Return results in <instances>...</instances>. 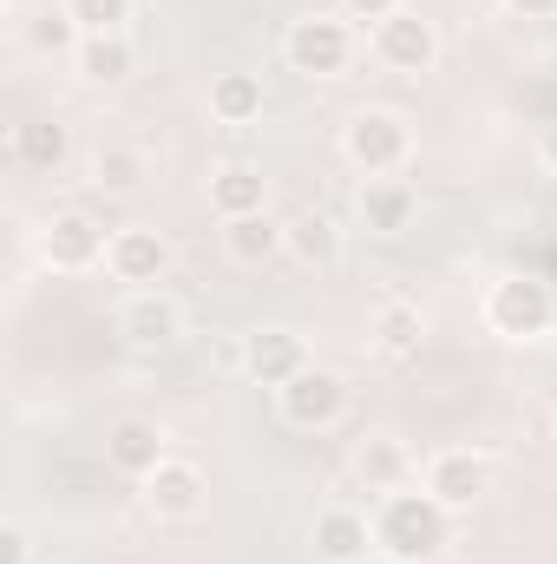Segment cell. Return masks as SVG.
Segmentation results:
<instances>
[{
    "label": "cell",
    "instance_id": "29",
    "mask_svg": "<svg viewBox=\"0 0 557 564\" xmlns=\"http://www.w3.org/2000/svg\"><path fill=\"white\" fill-rule=\"evenodd\" d=\"M532 158H538V171H545V177H557V119H545V126H538Z\"/></svg>",
    "mask_w": 557,
    "mask_h": 564
},
{
    "label": "cell",
    "instance_id": "10",
    "mask_svg": "<svg viewBox=\"0 0 557 564\" xmlns=\"http://www.w3.org/2000/svg\"><path fill=\"white\" fill-rule=\"evenodd\" d=\"M368 53H374L381 73H394V79H419V73L439 66V26H433L419 7H401L394 20H381V26L368 33Z\"/></svg>",
    "mask_w": 557,
    "mask_h": 564
},
{
    "label": "cell",
    "instance_id": "22",
    "mask_svg": "<svg viewBox=\"0 0 557 564\" xmlns=\"http://www.w3.org/2000/svg\"><path fill=\"white\" fill-rule=\"evenodd\" d=\"M348 466H354V479H361L374 499H381V492H401V486L419 473L401 433H368V440L354 446V459H348Z\"/></svg>",
    "mask_w": 557,
    "mask_h": 564
},
{
    "label": "cell",
    "instance_id": "28",
    "mask_svg": "<svg viewBox=\"0 0 557 564\" xmlns=\"http://www.w3.org/2000/svg\"><path fill=\"white\" fill-rule=\"evenodd\" d=\"M341 7H348V20H361V26L374 33V26H381V20H394L407 0H341Z\"/></svg>",
    "mask_w": 557,
    "mask_h": 564
},
{
    "label": "cell",
    "instance_id": "3",
    "mask_svg": "<svg viewBox=\"0 0 557 564\" xmlns=\"http://www.w3.org/2000/svg\"><path fill=\"white\" fill-rule=\"evenodd\" d=\"M374 545L387 558H407V564H433L446 545H452V512L433 506L426 492L401 486V492H381L374 499Z\"/></svg>",
    "mask_w": 557,
    "mask_h": 564
},
{
    "label": "cell",
    "instance_id": "26",
    "mask_svg": "<svg viewBox=\"0 0 557 564\" xmlns=\"http://www.w3.org/2000/svg\"><path fill=\"white\" fill-rule=\"evenodd\" d=\"M26 40H33V53H66V59H73V46H79L86 33H79V20H73L66 7H46V13H33Z\"/></svg>",
    "mask_w": 557,
    "mask_h": 564
},
{
    "label": "cell",
    "instance_id": "8",
    "mask_svg": "<svg viewBox=\"0 0 557 564\" xmlns=\"http://www.w3.org/2000/svg\"><path fill=\"white\" fill-rule=\"evenodd\" d=\"M184 302L171 289H125V302L112 308V328L132 355H171L184 341Z\"/></svg>",
    "mask_w": 557,
    "mask_h": 564
},
{
    "label": "cell",
    "instance_id": "6",
    "mask_svg": "<svg viewBox=\"0 0 557 564\" xmlns=\"http://www.w3.org/2000/svg\"><path fill=\"white\" fill-rule=\"evenodd\" d=\"M348 408H354L348 375L341 368H321V361H308L288 388H276V421L295 426V433H328V426L348 421Z\"/></svg>",
    "mask_w": 557,
    "mask_h": 564
},
{
    "label": "cell",
    "instance_id": "15",
    "mask_svg": "<svg viewBox=\"0 0 557 564\" xmlns=\"http://www.w3.org/2000/svg\"><path fill=\"white\" fill-rule=\"evenodd\" d=\"M354 217H361L368 237H401L419 217V191L407 177H361L354 184Z\"/></svg>",
    "mask_w": 557,
    "mask_h": 564
},
{
    "label": "cell",
    "instance_id": "23",
    "mask_svg": "<svg viewBox=\"0 0 557 564\" xmlns=\"http://www.w3.org/2000/svg\"><path fill=\"white\" fill-rule=\"evenodd\" d=\"M7 151H13V164H20V171L59 177V171L73 164V132H66L59 119H20V126L7 132Z\"/></svg>",
    "mask_w": 557,
    "mask_h": 564
},
{
    "label": "cell",
    "instance_id": "12",
    "mask_svg": "<svg viewBox=\"0 0 557 564\" xmlns=\"http://www.w3.org/2000/svg\"><path fill=\"white\" fill-rule=\"evenodd\" d=\"M177 263V243L157 230V224H125L112 230V250H106V276L125 282V289H164Z\"/></svg>",
    "mask_w": 557,
    "mask_h": 564
},
{
    "label": "cell",
    "instance_id": "24",
    "mask_svg": "<svg viewBox=\"0 0 557 564\" xmlns=\"http://www.w3.org/2000/svg\"><path fill=\"white\" fill-rule=\"evenodd\" d=\"M282 250H288V237H282V224L270 217V210L230 217V224H223V257H230L237 270H270Z\"/></svg>",
    "mask_w": 557,
    "mask_h": 564
},
{
    "label": "cell",
    "instance_id": "2",
    "mask_svg": "<svg viewBox=\"0 0 557 564\" xmlns=\"http://www.w3.org/2000/svg\"><path fill=\"white\" fill-rule=\"evenodd\" d=\"M335 144H341V164L354 177H401L414 164V119L401 106H354L341 119Z\"/></svg>",
    "mask_w": 557,
    "mask_h": 564
},
{
    "label": "cell",
    "instance_id": "14",
    "mask_svg": "<svg viewBox=\"0 0 557 564\" xmlns=\"http://www.w3.org/2000/svg\"><path fill=\"white\" fill-rule=\"evenodd\" d=\"M419 348H426V308L387 295L368 322V355L387 361V368H407V361H419Z\"/></svg>",
    "mask_w": 557,
    "mask_h": 564
},
{
    "label": "cell",
    "instance_id": "30",
    "mask_svg": "<svg viewBox=\"0 0 557 564\" xmlns=\"http://www.w3.org/2000/svg\"><path fill=\"white\" fill-rule=\"evenodd\" d=\"M505 13H518V20H545V13H557V0H499Z\"/></svg>",
    "mask_w": 557,
    "mask_h": 564
},
{
    "label": "cell",
    "instance_id": "5",
    "mask_svg": "<svg viewBox=\"0 0 557 564\" xmlns=\"http://www.w3.org/2000/svg\"><path fill=\"white\" fill-rule=\"evenodd\" d=\"M106 250H112V237H106V224H99L92 210H53V217L33 230V257H40V270H53V276H92V270L106 263Z\"/></svg>",
    "mask_w": 557,
    "mask_h": 564
},
{
    "label": "cell",
    "instance_id": "20",
    "mask_svg": "<svg viewBox=\"0 0 557 564\" xmlns=\"http://www.w3.org/2000/svg\"><path fill=\"white\" fill-rule=\"evenodd\" d=\"M171 459V440H164V426L157 421H112L106 426V466L112 473H125V479H144L151 466H164Z\"/></svg>",
    "mask_w": 557,
    "mask_h": 564
},
{
    "label": "cell",
    "instance_id": "18",
    "mask_svg": "<svg viewBox=\"0 0 557 564\" xmlns=\"http://www.w3.org/2000/svg\"><path fill=\"white\" fill-rule=\"evenodd\" d=\"M86 184L99 191V197H139L144 191V177H151V158H144L139 144H125V139H99L92 151H86Z\"/></svg>",
    "mask_w": 557,
    "mask_h": 564
},
{
    "label": "cell",
    "instance_id": "21",
    "mask_svg": "<svg viewBox=\"0 0 557 564\" xmlns=\"http://www.w3.org/2000/svg\"><path fill=\"white\" fill-rule=\"evenodd\" d=\"M263 112H270V86H263V73H250V66H223V73L210 79V119H217V126L243 132V126H256Z\"/></svg>",
    "mask_w": 557,
    "mask_h": 564
},
{
    "label": "cell",
    "instance_id": "7",
    "mask_svg": "<svg viewBox=\"0 0 557 564\" xmlns=\"http://www.w3.org/2000/svg\"><path fill=\"white\" fill-rule=\"evenodd\" d=\"M139 506L157 525H197L210 512V473L184 453H171L164 466H151L139 479Z\"/></svg>",
    "mask_w": 557,
    "mask_h": 564
},
{
    "label": "cell",
    "instance_id": "31",
    "mask_svg": "<svg viewBox=\"0 0 557 564\" xmlns=\"http://www.w3.org/2000/svg\"><path fill=\"white\" fill-rule=\"evenodd\" d=\"M368 564H407V558H387V552H374V558H368Z\"/></svg>",
    "mask_w": 557,
    "mask_h": 564
},
{
    "label": "cell",
    "instance_id": "13",
    "mask_svg": "<svg viewBox=\"0 0 557 564\" xmlns=\"http://www.w3.org/2000/svg\"><path fill=\"white\" fill-rule=\"evenodd\" d=\"M308 545H315V558L321 564H368L381 545H374V512H361V506H321L315 512V525H308Z\"/></svg>",
    "mask_w": 557,
    "mask_h": 564
},
{
    "label": "cell",
    "instance_id": "25",
    "mask_svg": "<svg viewBox=\"0 0 557 564\" xmlns=\"http://www.w3.org/2000/svg\"><path fill=\"white\" fill-rule=\"evenodd\" d=\"M73 20H79V33H132V13H139V0H59Z\"/></svg>",
    "mask_w": 557,
    "mask_h": 564
},
{
    "label": "cell",
    "instance_id": "16",
    "mask_svg": "<svg viewBox=\"0 0 557 564\" xmlns=\"http://www.w3.org/2000/svg\"><path fill=\"white\" fill-rule=\"evenodd\" d=\"M132 73H139V40L132 33H86L73 46V79L92 86V93H119Z\"/></svg>",
    "mask_w": 557,
    "mask_h": 564
},
{
    "label": "cell",
    "instance_id": "4",
    "mask_svg": "<svg viewBox=\"0 0 557 564\" xmlns=\"http://www.w3.org/2000/svg\"><path fill=\"white\" fill-rule=\"evenodd\" d=\"M354 53H361V40H354L348 13H302L282 26V66L302 79H348Z\"/></svg>",
    "mask_w": 557,
    "mask_h": 564
},
{
    "label": "cell",
    "instance_id": "9",
    "mask_svg": "<svg viewBox=\"0 0 557 564\" xmlns=\"http://www.w3.org/2000/svg\"><path fill=\"white\" fill-rule=\"evenodd\" d=\"M419 492L459 519V512H472V506L492 492V459H485L479 446H439V453H426V466H419Z\"/></svg>",
    "mask_w": 557,
    "mask_h": 564
},
{
    "label": "cell",
    "instance_id": "32",
    "mask_svg": "<svg viewBox=\"0 0 557 564\" xmlns=\"http://www.w3.org/2000/svg\"><path fill=\"white\" fill-rule=\"evenodd\" d=\"M551 440H557V414H551Z\"/></svg>",
    "mask_w": 557,
    "mask_h": 564
},
{
    "label": "cell",
    "instance_id": "11",
    "mask_svg": "<svg viewBox=\"0 0 557 564\" xmlns=\"http://www.w3.org/2000/svg\"><path fill=\"white\" fill-rule=\"evenodd\" d=\"M315 355H308V335L302 328H288V322H263V328H243V341H237V368L256 381V388H288L302 368H308Z\"/></svg>",
    "mask_w": 557,
    "mask_h": 564
},
{
    "label": "cell",
    "instance_id": "17",
    "mask_svg": "<svg viewBox=\"0 0 557 564\" xmlns=\"http://www.w3.org/2000/svg\"><path fill=\"white\" fill-rule=\"evenodd\" d=\"M204 197H210V210H217L223 224H230V217H256V210H270V171L250 164V158H223V164L210 171Z\"/></svg>",
    "mask_w": 557,
    "mask_h": 564
},
{
    "label": "cell",
    "instance_id": "27",
    "mask_svg": "<svg viewBox=\"0 0 557 564\" xmlns=\"http://www.w3.org/2000/svg\"><path fill=\"white\" fill-rule=\"evenodd\" d=\"M33 558H40V545H33V525L7 519V525H0V564H33Z\"/></svg>",
    "mask_w": 557,
    "mask_h": 564
},
{
    "label": "cell",
    "instance_id": "19",
    "mask_svg": "<svg viewBox=\"0 0 557 564\" xmlns=\"http://www.w3.org/2000/svg\"><path fill=\"white\" fill-rule=\"evenodd\" d=\"M282 237H288V263H302V270H335L341 263V250H348V230L328 217V210H295V217H282Z\"/></svg>",
    "mask_w": 557,
    "mask_h": 564
},
{
    "label": "cell",
    "instance_id": "1",
    "mask_svg": "<svg viewBox=\"0 0 557 564\" xmlns=\"http://www.w3.org/2000/svg\"><path fill=\"white\" fill-rule=\"evenodd\" d=\"M479 322H485V335H499L512 348L545 341L557 328V289L532 270H499L479 295Z\"/></svg>",
    "mask_w": 557,
    "mask_h": 564
}]
</instances>
